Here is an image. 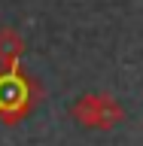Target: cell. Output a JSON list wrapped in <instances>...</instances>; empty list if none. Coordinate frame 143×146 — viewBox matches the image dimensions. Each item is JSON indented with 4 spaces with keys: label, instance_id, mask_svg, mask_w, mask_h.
Listing matches in <instances>:
<instances>
[{
    "label": "cell",
    "instance_id": "6da1fadb",
    "mask_svg": "<svg viewBox=\"0 0 143 146\" xmlns=\"http://www.w3.org/2000/svg\"><path fill=\"white\" fill-rule=\"evenodd\" d=\"M18 100H25V85H18V76L12 73V85H6V79L0 82V107L18 104Z\"/></svg>",
    "mask_w": 143,
    "mask_h": 146
}]
</instances>
